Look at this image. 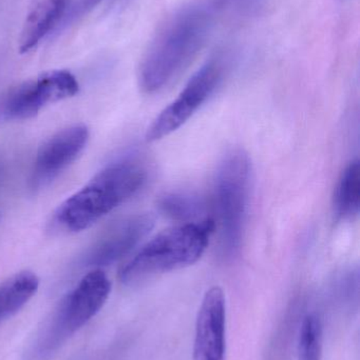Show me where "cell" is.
Listing matches in <instances>:
<instances>
[{"label":"cell","instance_id":"cell-7","mask_svg":"<svg viewBox=\"0 0 360 360\" xmlns=\"http://www.w3.org/2000/svg\"><path fill=\"white\" fill-rule=\"evenodd\" d=\"M223 75L220 59L205 63L190 78L179 96L150 124L146 134L148 141H156L181 128L213 95Z\"/></svg>","mask_w":360,"mask_h":360},{"label":"cell","instance_id":"cell-5","mask_svg":"<svg viewBox=\"0 0 360 360\" xmlns=\"http://www.w3.org/2000/svg\"><path fill=\"white\" fill-rule=\"evenodd\" d=\"M252 188V162L247 152L232 150L224 156L216 173L213 205L220 226L224 257L240 251L244 236Z\"/></svg>","mask_w":360,"mask_h":360},{"label":"cell","instance_id":"cell-11","mask_svg":"<svg viewBox=\"0 0 360 360\" xmlns=\"http://www.w3.org/2000/svg\"><path fill=\"white\" fill-rule=\"evenodd\" d=\"M71 0H31L19 37V50L27 53L56 31Z\"/></svg>","mask_w":360,"mask_h":360},{"label":"cell","instance_id":"cell-12","mask_svg":"<svg viewBox=\"0 0 360 360\" xmlns=\"http://www.w3.org/2000/svg\"><path fill=\"white\" fill-rule=\"evenodd\" d=\"M39 288V278L31 271H23L8 277L0 285V323L14 316Z\"/></svg>","mask_w":360,"mask_h":360},{"label":"cell","instance_id":"cell-2","mask_svg":"<svg viewBox=\"0 0 360 360\" xmlns=\"http://www.w3.org/2000/svg\"><path fill=\"white\" fill-rule=\"evenodd\" d=\"M147 177L145 166L137 158L108 165L57 207L53 228L66 233L87 230L135 196Z\"/></svg>","mask_w":360,"mask_h":360},{"label":"cell","instance_id":"cell-9","mask_svg":"<svg viewBox=\"0 0 360 360\" xmlns=\"http://www.w3.org/2000/svg\"><path fill=\"white\" fill-rule=\"evenodd\" d=\"M154 226V216L147 213L133 214L118 220L89 248L85 266L101 269L120 262L149 235Z\"/></svg>","mask_w":360,"mask_h":360},{"label":"cell","instance_id":"cell-16","mask_svg":"<svg viewBox=\"0 0 360 360\" xmlns=\"http://www.w3.org/2000/svg\"><path fill=\"white\" fill-rule=\"evenodd\" d=\"M104 0H71L56 30L68 27L99 6Z\"/></svg>","mask_w":360,"mask_h":360},{"label":"cell","instance_id":"cell-13","mask_svg":"<svg viewBox=\"0 0 360 360\" xmlns=\"http://www.w3.org/2000/svg\"><path fill=\"white\" fill-rule=\"evenodd\" d=\"M360 205V168L359 160L347 166L336 186L334 211L340 220L353 219L359 215Z\"/></svg>","mask_w":360,"mask_h":360},{"label":"cell","instance_id":"cell-3","mask_svg":"<svg viewBox=\"0 0 360 360\" xmlns=\"http://www.w3.org/2000/svg\"><path fill=\"white\" fill-rule=\"evenodd\" d=\"M215 228V220L207 218L160 233L123 266L120 281L137 285L156 275L196 264L204 254Z\"/></svg>","mask_w":360,"mask_h":360},{"label":"cell","instance_id":"cell-15","mask_svg":"<svg viewBox=\"0 0 360 360\" xmlns=\"http://www.w3.org/2000/svg\"><path fill=\"white\" fill-rule=\"evenodd\" d=\"M323 325L317 315L304 317L298 340V360H321Z\"/></svg>","mask_w":360,"mask_h":360},{"label":"cell","instance_id":"cell-10","mask_svg":"<svg viewBox=\"0 0 360 360\" xmlns=\"http://www.w3.org/2000/svg\"><path fill=\"white\" fill-rule=\"evenodd\" d=\"M226 302L223 290H207L199 308L194 342V360H225Z\"/></svg>","mask_w":360,"mask_h":360},{"label":"cell","instance_id":"cell-18","mask_svg":"<svg viewBox=\"0 0 360 360\" xmlns=\"http://www.w3.org/2000/svg\"><path fill=\"white\" fill-rule=\"evenodd\" d=\"M4 173H6V170H4V162L0 160V186H1L2 182H4Z\"/></svg>","mask_w":360,"mask_h":360},{"label":"cell","instance_id":"cell-6","mask_svg":"<svg viewBox=\"0 0 360 360\" xmlns=\"http://www.w3.org/2000/svg\"><path fill=\"white\" fill-rule=\"evenodd\" d=\"M80 84L71 72L53 70L11 89L0 103V116L25 120L37 115L46 105L77 94Z\"/></svg>","mask_w":360,"mask_h":360},{"label":"cell","instance_id":"cell-17","mask_svg":"<svg viewBox=\"0 0 360 360\" xmlns=\"http://www.w3.org/2000/svg\"><path fill=\"white\" fill-rule=\"evenodd\" d=\"M266 0H240L241 8L247 12H253L258 10Z\"/></svg>","mask_w":360,"mask_h":360},{"label":"cell","instance_id":"cell-8","mask_svg":"<svg viewBox=\"0 0 360 360\" xmlns=\"http://www.w3.org/2000/svg\"><path fill=\"white\" fill-rule=\"evenodd\" d=\"M90 139L85 124H73L46 139L36 153L30 176V188L42 190L67 170L82 153Z\"/></svg>","mask_w":360,"mask_h":360},{"label":"cell","instance_id":"cell-4","mask_svg":"<svg viewBox=\"0 0 360 360\" xmlns=\"http://www.w3.org/2000/svg\"><path fill=\"white\" fill-rule=\"evenodd\" d=\"M111 283L101 269L85 275L66 294L30 345L25 360H49L91 321L109 298Z\"/></svg>","mask_w":360,"mask_h":360},{"label":"cell","instance_id":"cell-14","mask_svg":"<svg viewBox=\"0 0 360 360\" xmlns=\"http://www.w3.org/2000/svg\"><path fill=\"white\" fill-rule=\"evenodd\" d=\"M159 209L167 217L179 221H194L204 212V203L199 197L185 193H168L159 199Z\"/></svg>","mask_w":360,"mask_h":360},{"label":"cell","instance_id":"cell-1","mask_svg":"<svg viewBox=\"0 0 360 360\" xmlns=\"http://www.w3.org/2000/svg\"><path fill=\"white\" fill-rule=\"evenodd\" d=\"M222 2H194L161 27L139 68V86L144 92L162 90L192 63L204 46Z\"/></svg>","mask_w":360,"mask_h":360}]
</instances>
